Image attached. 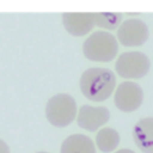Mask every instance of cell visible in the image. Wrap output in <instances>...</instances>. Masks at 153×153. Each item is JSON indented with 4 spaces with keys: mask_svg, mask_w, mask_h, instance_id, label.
Returning a JSON list of instances; mask_svg holds the SVG:
<instances>
[{
    "mask_svg": "<svg viewBox=\"0 0 153 153\" xmlns=\"http://www.w3.org/2000/svg\"><path fill=\"white\" fill-rule=\"evenodd\" d=\"M80 91L91 102H104L115 91V73L104 67H91L80 76Z\"/></svg>",
    "mask_w": 153,
    "mask_h": 153,
    "instance_id": "cell-1",
    "label": "cell"
},
{
    "mask_svg": "<svg viewBox=\"0 0 153 153\" xmlns=\"http://www.w3.org/2000/svg\"><path fill=\"white\" fill-rule=\"evenodd\" d=\"M117 51V38L104 30L92 32L82 44V53L85 57L94 62H110L116 57Z\"/></svg>",
    "mask_w": 153,
    "mask_h": 153,
    "instance_id": "cell-2",
    "label": "cell"
},
{
    "mask_svg": "<svg viewBox=\"0 0 153 153\" xmlns=\"http://www.w3.org/2000/svg\"><path fill=\"white\" fill-rule=\"evenodd\" d=\"M76 115V102L71 94L57 93L47 103L45 116L48 122L54 127L65 128L69 126Z\"/></svg>",
    "mask_w": 153,
    "mask_h": 153,
    "instance_id": "cell-3",
    "label": "cell"
},
{
    "mask_svg": "<svg viewBox=\"0 0 153 153\" xmlns=\"http://www.w3.org/2000/svg\"><path fill=\"white\" fill-rule=\"evenodd\" d=\"M151 67L149 59L141 51H126L122 53L115 63L116 73L126 79L143 78Z\"/></svg>",
    "mask_w": 153,
    "mask_h": 153,
    "instance_id": "cell-4",
    "label": "cell"
},
{
    "mask_svg": "<svg viewBox=\"0 0 153 153\" xmlns=\"http://www.w3.org/2000/svg\"><path fill=\"white\" fill-rule=\"evenodd\" d=\"M143 102V91L139 84L134 81H123L116 90L114 103L116 108L123 112H133L137 110Z\"/></svg>",
    "mask_w": 153,
    "mask_h": 153,
    "instance_id": "cell-5",
    "label": "cell"
},
{
    "mask_svg": "<svg viewBox=\"0 0 153 153\" xmlns=\"http://www.w3.org/2000/svg\"><path fill=\"white\" fill-rule=\"evenodd\" d=\"M148 35L147 25L137 18L123 20L117 29V41L124 47H140L147 42Z\"/></svg>",
    "mask_w": 153,
    "mask_h": 153,
    "instance_id": "cell-6",
    "label": "cell"
},
{
    "mask_svg": "<svg viewBox=\"0 0 153 153\" xmlns=\"http://www.w3.org/2000/svg\"><path fill=\"white\" fill-rule=\"evenodd\" d=\"M110 118V111L105 106L82 105L78 110L76 123L80 128L87 131L100 129Z\"/></svg>",
    "mask_w": 153,
    "mask_h": 153,
    "instance_id": "cell-7",
    "label": "cell"
},
{
    "mask_svg": "<svg viewBox=\"0 0 153 153\" xmlns=\"http://www.w3.org/2000/svg\"><path fill=\"white\" fill-rule=\"evenodd\" d=\"M62 23L68 33L81 37L91 32L94 27L93 12H65L62 14Z\"/></svg>",
    "mask_w": 153,
    "mask_h": 153,
    "instance_id": "cell-8",
    "label": "cell"
},
{
    "mask_svg": "<svg viewBox=\"0 0 153 153\" xmlns=\"http://www.w3.org/2000/svg\"><path fill=\"white\" fill-rule=\"evenodd\" d=\"M133 139L143 153H153V117L140 120L133 129Z\"/></svg>",
    "mask_w": 153,
    "mask_h": 153,
    "instance_id": "cell-9",
    "label": "cell"
},
{
    "mask_svg": "<svg viewBox=\"0 0 153 153\" xmlns=\"http://www.w3.org/2000/svg\"><path fill=\"white\" fill-rule=\"evenodd\" d=\"M60 153H96V145L84 134H73L63 140Z\"/></svg>",
    "mask_w": 153,
    "mask_h": 153,
    "instance_id": "cell-10",
    "label": "cell"
},
{
    "mask_svg": "<svg viewBox=\"0 0 153 153\" xmlns=\"http://www.w3.org/2000/svg\"><path fill=\"white\" fill-rule=\"evenodd\" d=\"M120 145V134L114 128H100L96 135V146L103 153L114 152Z\"/></svg>",
    "mask_w": 153,
    "mask_h": 153,
    "instance_id": "cell-11",
    "label": "cell"
},
{
    "mask_svg": "<svg viewBox=\"0 0 153 153\" xmlns=\"http://www.w3.org/2000/svg\"><path fill=\"white\" fill-rule=\"evenodd\" d=\"M123 22V14L120 12H96L94 13V24L96 26L112 31L117 30Z\"/></svg>",
    "mask_w": 153,
    "mask_h": 153,
    "instance_id": "cell-12",
    "label": "cell"
},
{
    "mask_svg": "<svg viewBox=\"0 0 153 153\" xmlns=\"http://www.w3.org/2000/svg\"><path fill=\"white\" fill-rule=\"evenodd\" d=\"M0 153H10V147L8 145L0 139Z\"/></svg>",
    "mask_w": 153,
    "mask_h": 153,
    "instance_id": "cell-13",
    "label": "cell"
},
{
    "mask_svg": "<svg viewBox=\"0 0 153 153\" xmlns=\"http://www.w3.org/2000/svg\"><path fill=\"white\" fill-rule=\"evenodd\" d=\"M115 153H135V152H134V151H131V149H129V148H122V149L116 151Z\"/></svg>",
    "mask_w": 153,
    "mask_h": 153,
    "instance_id": "cell-14",
    "label": "cell"
},
{
    "mask_svg": "<svg viewBox=\"0 0 153 153\" xmlns=\"http://www.w3.org/2000/svg\"><path fill=\"white\" fill-rule=\"evenodd\" d=\"M37 153H48V152H44V151H41V152H37Z\"/></svg>",
    "mask_w": 153,
    "mask_h": 153,
    "instance_id": "cell-15",
    "label": "cell"
}]
</instances>
